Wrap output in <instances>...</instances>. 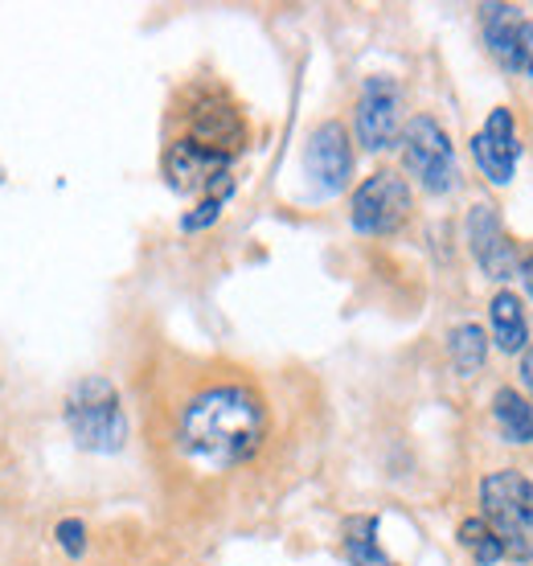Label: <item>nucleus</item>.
Masks as SVG:
<instances>
[{
	"instance_id": "nucleus-17",
	"label": "nucleus",
	"mask_w": 533,
	"mask_h": 566,
	"mask_svg": "<svg viewBox=\"0 0 533 566\" xmlns=\"http://www.w3.org/2000/svg\"><path fill=\"white\" fill-rule=\"evenodd\" d=\"M460 546L472 554V563L477 566H497L501 558H505V542L497 538V530H492L480 513L460 522Z\"/></svg>"
},
{
	"instance_id": "nucleus-12",
	"label": "nucleus",
	"mask_w": 533,
	"mask_h": 566,
	"mask_svg": "<svg viewBox=\"0 0 533 566\" xmlns=\"http://www.w3.org/2000/svg\"><path fill=\"white\" fill-rule=\"evenodd\" d=\"M521 29H525V17L513 4H484L480 9V33H484V45L489 54L505 66L509 74H518L521 62Z\"/></svg>"
},
{
	"instance_id": "nucleus-22",
	"label": "nucleus",
	"mask_w": 533,
	"mask_h": 566,
	"mask_svg": "<svg viewBox=\"0 0 533 566\" xmlns=\"http://www.w3.org/2000/svg\"><path fill=\"white\" fill-rule=\"evenodd\" d=\"M521 283H525V292H530V300H533V255H525V263H521V275H518Z\"/></svg>"
},
{
	"instance_id": "nucleus-9",
	"label": "nucleus",
	"mask_w": 533,
	"mask_h": 566,
	"mask_svg": "<svg viewBox=\"0 0 533 566\" xmlns=\"http://www.w3.org/2000/svg\"><path fill=\"white\" fill-rule=\"evenodd\" d=\"M304 172L309 181L316 185V193L333 198L341 193L353 177V144L345 124L337 119H324L321 128L309 136V148H304Z\"/></svg>"
},
{
	"instance_id": "nucleus-16",
	"label": "nucleus",
	"mask_w": 533,
	"mask_h": 566,
	"mask_svg": "<svg viewBox=\"0 0 533 566\" xmlns=\"http://www.w3.org/2000/svg\"><path fill=\"white\" fill-rule=\"evenodd\" d=\"M448 361L460 378H477L489 361V333L480 325H456L448 333Z\"/></svg>"
},
{
	"instance_id": "nucleus-1",
	"label": "nucleus",
	"mask_w": 533,
	"mask_h": 566,
	"mask_svg": "<svg viewBox=\"0 0 533 566\" xmlns=\"http://www.w3.org/2000/svg\"><path fill=\"white\" fill-rule=\"evenodd\" d=\"M266 439V407L251 386L222 382L197 390L177 419V448L206 468L247 464Z\"/></svg>"
},
{
	"instance_id": "nucleus-4",
	"label": "nucleus",
	"mask_w": 533,
	"mask_h": 566,
	"mask_svg": "<svg viewBox=\"0 0 533 566\" xmlns=\"http://www.w3.org/2000/svg\"><path fill=\"white\" fill-rule=\"evenodd\" d=\"M403 165L427 193H451L460 185V165H456V144H451L448 128L436 115H415L407 119L403 132Z\"/></svg>"
},
{
	"instance_id": "nucleus-7",
	"label": "nucleus",
	"mask_w": 533,
	"mask_h": 566,
	"mask_svg": "<svg viewBox=\"0 0 533 566\" xmlns=\"http://www.w3.org/2000/svg\"><path fill=\"white\" fill-rule=\"evenodd\" d=\"M463 234H468V251L477 259V268L497 283H509L521 275V263L525 255L518 251V242L509 239L505 222H501V213L497 206L489 201H477L468 218H463Z\"/></svg>"
},
{
	"instance_id": "nucleus-15",
	"label": "nucleus",
	"mask_w": 533,
	"mask_h": 566,
	"mask_svg": "<svg viewBox=\"0 0 533 566\" xmlns=\"http://www.w3.org/2000/svg\"><path fill=\"white\" fill-rule=\"evenodd\" d=\"M341 542H345V554H349L353 566H398L390 554L382 551L378 517H369V513H357V517H349V522H345V534H341Z\"/></svg>"
},
{
	"instance_id": "nucleus-3",
	"label": "nucleus",
	"mask_w": 533,
	"mask_h": 566,
	"mask_svg": "<svg viewBox=\"0 0 533 566\" xmlns=\"http://www.w3.org/2000/svg\"><path fill=\"white\" fill-rule=\"evenodd\" d=\"M480 517L505 542V558H533V481L518 468H497L480 481Z\"/></svg>"
},
{
	"instance_id": "nucleus-19",
	"label": "nucleus",
	"mask_w": 533,
	"mask_h": 566,
	"mask_svg": "<svg viewBox=\"0 0 533 566\" xmlns=\"http://www.w3.org/2000/svg\"><path fill=\"white\" fill-rule=\"evenodd\" d=\"M54 538H58V546L71 554V558H79V554L86 551V525L79 522V517H62L58 522V530H54Z\"/></svg>"
},
{
	"instance_id": "nucleus-13",
	"label": "nucleus",
	"mask_w": 533,
	"mask_h": 566,
	"mask_svg": "<svg viewBox=\"0 0 533 566\" xmlns=\"http://www.w3.org/2000/svg\"><path fill=\"white\" fill-rule=\"evenodd\" d=\"M489 321H492V345L501 354H525L530 349V316H525V304H521L518 292L501 287L489 304Z\"/></svg>"
},
{
	"instance_id": "nucleus-11",
	"label": "nucleus",
	"mask_w": 533,
	"mask_h": 566,
	"mask_svg": "<svg viewBox=\"0 0 533 566\" xmlns=\"http://www.w3.org/2000/svg\"><path fill=\"white\" fill-rule=\"evenodd\" d=\"M189 140L234 160L242 153V144H247V124L226 99H201L194 107V115H189Z\"/></svg>"
},
{
	"instance_id": "nucleus-20",
	"label": "nucleus",
	"mask_w": 533,
	"mask_h": 566,
	"mask_svg": "<svg viewBox=\"0 0 533 566\" xmlns=\"http://www.w3.org/2000/svg\"><path fill=\"white\" fill-rule=\"evenodd\" d=\"M518 74H525L533 83V21H525L521 29V62H518Z\"/></svg>"
},
{
	"instance_id": "nucleus-10",
	"label": "nucleus",
	"mask_w": 533,
	"mask_h": 566,
	"mask_svg": "<svg viewBox=\"0 0 533 566\" xmlns=\"http://www.w3.org/2000/svg\"><path fill=\"white\" fill-rule=\"evenodd\" d=\"M472 156H477L480 177L497 189H505L513 177H518V160H521V140H518V119L509 107H492L484 128L472 136Z\"/></svg>"
},
{
	"instance_id": "nucleus-8",
	"label": "nucleus",
	"mask_w": 533,
	"mask_h": 566,
	"mask_svg": "<svg viewBox=\"0 0 533 566\" xmlns=\"http://www.w3.org/2000/svg\"><path fill=\"white\" fill-rule=\"evenodd\" d=\"M165 177L177 193H226V189H234V177H230V156L222 153H210V148H201L194 144L189 136L177 144H169V153H165Z\"/></svg>"
},
{
	"instance_id": "nucleus-14",
	"label": "nucleus",
	"mask_w": 533,
	"mask_h": 566,
	"mask_svg": "<svg viewBox=\"0 0 533 566\" xmlns=\"http://www.w3.org/2000/svg\"><path fill=\"white\" fill-rule=\"evenodd\" d=\"M492 423H497L505 443L525 448V443H533V402L513 386H501L492 395Z\"/></svg>"
},
{
	"instance_id": "nucleus-5",
	"label": "nucleus",
	"mask_w": 533,
	"mask_h": 566,
	"mask_svg": "<svg viewBox=\"0 0 533 566\" xmlns=\"http://www.w3.org/2000/svg\"><path fill=\"white\" fill-rule=\"evenodd\" d=\"M407 218H410V185L403 172L378 169L353 189L349 222L365 239H386L394 230H403Z\"/></svg>"
},
{
	"instance_id": "nucleus-2",
	"label": "nucleus",
	"mask_w": 533,
	"mask_h": 566,
	"mask_svg": "<svg viewBox=\"0 0 533 566\" xmlns=\"http://www.w3.org/2000/svg\"><path fill=\"white\" fill-rule=\"evenodd\" d=\"M66 427H71L74 443L83 452L95 455H115L124 452L127 443V415H124V398L103 374H86L71 386L66 395Z\"/></svg>"
},
{
	"instance_id": "nucleus-21",
	"label": "nucleus",
	"mask_w": 533,
	"mask_h": 566,
	"mask_svg": "<svg viewBox=\"0 0 533 566\" xmlns=\"http://www.w3.org/2000/svg\"><path fill=\"white\" fill-rule=\"evenodd\" d=\"M521 386H525V390L533 395V345L525 349V354H521Z\"/></svg>"
},
{
	"instance_id": "nucleus-6",
	"label": "nucleus",
	"mask_w": 533,
	"mask_h": 566,
	"mask_svg": "<svg viewBox=\"0 0 533 566\" xmlns=\"http://www.w3.org/2000/svg\"><path fill=\"white\" fill-rule=\"evenodd\" d=\"M353 132L365 153H386L394 144H403V86L390 74H369L357 95V112H353Z\"/></svg>"
},
{
	"instance_id": "nucleus-18",
	"label": "nucleus",
	"mask_w": 533,
	"mask_h": 566,
	"mask_svg": "<svg viewBox=\"0 0 533 566\" xmlns=\"http://www.w3.org/2000/svg\"><path fill=\"white\" fill-rule=\"evenodd\" d=\"M230 193H234V189H226V193H210V198H201V206H197V210H189V213L181 218V230H185V234H197V230L213 227V222L222 218V210H226V201H230Z\"/></svg>"
}]
</instances>
